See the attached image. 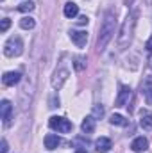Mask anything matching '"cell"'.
Segmentation results:
<instances>
[{
  "label": "cell",
  "mask_w": 152,
  "mask_h": 153,
  "mask_svg": "<svg viewBox=\"0 0 152 153\" xmlns=\"http://www.w3.org/2000/svg\"><path fill=\"white\" fill-rule=\"evenodd\" d=\"M114 30H116V18H114V13H106L102 23H100V30H99V38H97V52H104L106 46L111 43V39L114 36Z\"/></svg>",
  "instance_id": "6da1fadb"
},
{
  "label": "cell",
  "mask_w": 152,
  "mask_h": 153,
  "mask_svg": "<svg viewBox=\"0 0 152 153\" xmlns=\"http://www.w3.org/2000/svg\"><path fill=\"white\" fill-rule=\"evenodd\" d=\"M136 18H138V13L132 11L127 20L123 22L122 29H120V34H118V39H116V45H118V50H125L132 39V32H134V25H136Z\"/></svg>",
  "instance_id": "7a4b0ae2"
},
{
  "label": "cell",
  "mask_w": 152,
  "mask_h": 153,
  "mask_svg": "<svg viewBox=\"0 0 152 153\" xmlns=\"http://www.w3.org/2000/svg\"><path fill=\"white\" fill-rule=\"evenodd\" d=\"M23 52V43L20 36H11L4 45V53L5 57H18Z\"/></svg>",
  "instance_id": "3957f363"
},
{
  "label": "cell",
  "mask_w": 152,
  "mask_h": 153,
  "mask_svg": "<svg viewBox=\"0 0 152 153\" xmlns=\"http://www.w3.org/2000/svg\"><path fill=\"white\" fill-rule=\"evenodd\" d=\"M48 125H50L52 130H56V132H59V134H68V132H72V128H74L72 121H68L66 117H61V116H52V117L48 119Z\"/></svg>",
  "instance_id": "277c9868"
},
{
  "label": "cell",
  "mask_w": 152,
  "mask_h": 153,
  "mask_svg": "<svg viewBox=\"0 0 152 153\" xmlns=\"http://www.w3.org/2000/svg\"><path fill=\"white\" fill-rule=\"evenodd\" d=\"M129 100H131V87L129 85H120V91H118L114 107H125L129 103Z\"/></svg>",
  "instance_id": "5b68a950"
},
{
  "label": "cell",
  "mask_w": 152,
  "mask_h": 153,
  "mask_svg": "<svg viewBox=\"0 0 152 153\" xmlns=\"http://www.w3.org/2000/svg\"><path fill=\"white\" fill-rule=\"evenodd\" d=\"M68 75H70L68 70H65V68L57 70V71L54 73V78H52V87H54V89H61L63 84L68 80Z\"/></svg>",
  "instance_id": "8992f818"
},
{
  "label": "cell",
  "mask_w": 152,
  "mask_h": 153,
  "mask_svg": "<svg viewBox=\"0 0 152 153\" xmlns=\"http://www.w3.org/2000/svg\"><path fill=\"white\" fill-rule=\"evenodd\" d=\"M0 114H2V119H4V125L9 126L11 125V114H13V105L9 100H4L2 105H0Z\"/></svg>",
  "instance_id": "52a82bcc"
},
{
  "label": "cell",
  "mask_w": 152,
  "mask_h": 153,
  "mask_svg": "<svg viewBox=\"0 0 152 153\" xmlns=\"http://www.w3.org/2000/svg\"><path fill=\"white\" fill-rule=\"evenodd\" d=\"M70 38L79 48H82L88 43V32H84V30H70Z\"/></svg>",
  "instance_id": "ba28073f"
},
{
  "label": "cell",
  "mask_w": 152,
  "mask_h": 153,
  "mask_svg": "<svg viewBox=\"0 0 152 153\" xmlns=\"http://www.w3.org/2000/svg\"><path fill=\"white\" fill-rule=\"evenodd\" d=\"M20 78H22L20 71H7L2 76V82H4V85H14V84L20 82Z\"/></svg>",
  "instance_id": "9c48e42d"
},
{
  "label": "cell",
  "mask_w": 152,
  "mask_h": 153,
  "mask_svg": "<svg viewBox=\"0 0 152 153\" xmlns=\"http://www.w3.org/2000/svg\"><path fill=\"white\" fill-rule=\"evenodd\" d=\"M111 148H113V144H111V141L108 137H100V139L95 141V150L99 153H108Z\"/></svg>",
  "instance_id": "30bf717a"
},
{
  "label": "cell",
  "mask_w": 152,
  "mask_h": 153,
  "mask_svg": "<svg viewBox=\"0 0 152 153\" xmlns=\"http://www.w3.org/2000/svg\"><path fill=\"white\" fill-rule=\"evenodd\" d=\"M147 146H149V143H147V139L145 137H136L132 143H131V150L134 153H141L147 150Z\"/></svg>",
  "instance_id": "8fae6325"
},
{
  "label": "cell",
  "mask_w": 152,
  "mask_h": 153,
  "mask_svg": "<svg viewBox=\"0 0 152 153\" xmlns=\"http://www.w3.org/2000/svg\"><path fill=\"white\" fill-rule=\"evenodd\" d=\"M59 144H61V139L56 134H47L45 135V148L47 150H56Z\"/></svg>",
  "instance_id": "7c38bea8"
},
{
  "label": "cell",
  "mask_w": 152,
  "mask_h": 153,
  "mask_svg": "<svg viewBox=\"0 0 152 153\" xmlns=\"http://www.w3.org/2000/svg\"><path fill=\"white\" fill-rule=\"evenodd\" d=\"M140 125H141L143 130H152V114L149 112V111H141Z\"/></svg>",
  "instance_id": "4fadbf2b"
},
{
  "label": "cell",
  "mask_w": 152,
  "mask_h": 153,
  "mask_svg": "<svg viewBox=\"0 0 152 153\" xmlns=\"http://www.w3.org/2000/svg\"><path fill=\"white\" fill-rule=\"evenodd\" d=\"M81 128H82L84 134H91V132L95 130V116H88V117H84Z\"/></svg>",
  "instance_id": "5bb4252c"
},
{
  "label": "cell",
  "mask_w": 152,
  "mask_h": 153,
  "mask_svg": "<svg viewBox=\"0 0 152 153\" xmlns=\"http://www.w3.org/2000/svg\"><path fill=\"white\" fill-rule=\"evenodd\" d=\"M65 16L66 18H75L77 14H79V5H77L75 2H66V5H65Z\"/></svg>",
  "instance_id": "9a60e30c"
},
{
  "label": "cell",
  "mask_w": 152,
  "mask_h": 153,
  "mask_svg": "<svg viewBox=\"0 0 152 153\" xmlns=\"http://www.w3.org/2000/svg\"><path fill=\"white\" fill-rule=\"evenodd\" d=\"M34 25H36V22H34V18H31V16H23V18L20 20V27L25 29V30L34 29Z\"/></svg>",
  "instance_id": "2e32d148"
},
{
  "label": "cell",
  "mask_w": 152,
  "mask_h": 153,
  "mask_svg": "<svg viewBox=\"0 0 152 153\" xmlns=\"http://www.w3.org/2000/svg\"><path fill=\"white\" fill-rule=\"evenodd\" d=\"M109 123L111 125H116V126H127V119L120 114H113L111 119H109Z\"/></svg>",
  "instance_id": "e0dca14e"
},
{
  "label": "cell",
  "mask_w": 152,
  "mask_h": 153,
  "mask_svg": "<svg viewBox=\"0 0 152 153\" xmlns=\"http://www.w3.org/2000/svg\"><path fill=\"white\" fill-rule=\"evenodd\" d=\"M143 94H145L147 103H149V105H152V84H150V82H147V84L143 85Z\"/></svg>",
  "instance_id": "ac0fdd59"
},
{
  "label": "cell",
  "mask_w": 152,
  "mask_h": 153,
  "mask_svg": "<svg viewBox=\"0 0 152 153\" xmlns=\"http://www.w3.org/2000/svg\"><path fill=\"white\" fill-rule=\"evenodd\" d=\"M32 9H34V2H22L18 5V11L20 13H31Z\"/></svg>",
  "instance_id": "d6986e66"
},
{
  "label": "cell",
  "mask_w": 152,
  "mask_h": 153,
  "mask_svg": "<svg viewBox=\"0 0 152 153\" xmlns=\"http://www.w3.org/2000/svg\"><path fill=\"white\" fill-rule=\"evenodd\" d=\"M9 25H11V20H9V18H4V20H2V27H0V30L5 32V30L9 29Z\"/></svg>",
  "instance_id": "ffe728a7"
},
{
  "label": "cell",
  "mask_w": 152,
  "mask_h": 153,
  "mask_svg": "<svg viewBox=\"0 0 152 153\" xmlns=\"http://www.w3.org/2000/svg\"><path fill=\"white\" fill-rule=\"evenodd\" d=\"M82 62H84V59H82V57H77L75 59V70H82V68H84Z\"/></svg>",
  "instance_id": "44dd1931"
},
{
  "label": "cell",
  "mask_w": 152,
  "mask_h": 153,
  "mask_svg": "<svg viewBox=\"0 0 152 153\" xmlns=\"http://www.w3.org/2000/svg\"><path fill=\"white\" fill-rule=\"evenodd\" d=\"M93 116H97V117H102V116H104V109L97 105V107H95V111H93Z\"/></svg>",
  "instance_id": "7402d4cb"
},
{
  "label": "cell",
  "mask_w": 152,
  "mask_h": 153,
  "mask_svg": "<svg viewBox=\"0 0 152 153\" xmlns=\"http://www.w3.org/2000/svg\"><path fill=\"white\" fill-rule=\"evenodd\" d=\"M77 23H79V25H86V23H88V16H79V18H77Z\"/></svg>",
  "instance_id": "603a6c76"
},
{
  "label": "cell",
  "mask_w": 152,
  "mask_h": 153,
  "mask_svg": "<svg viewBox=\"0 0 152 153\" xmlns=\"http://www.w3.org/2000/svg\"><path fill=\"white\" fill-rule=\"evenodd\" d=\"M50 107H59V98H56V96H54V98L50 100Z\"/></svg>",
  "instance_id": "cb8c5ba5"
},
{
  "label": "cell",
  "mask_w": 152,
  "mask_h": 153,
  "mask_svg": "<svg viewBox=\"0 0 152 153\" xmlns=\"http://www.w3.org/2000/svg\"><path fill=\"white\" fill-rule=\"evenodd\" d=\"M7 150H9L7 141H5V139H2V153H7Z\"/></svg>",
  "instance_id": "d4e9b609"
},
{
  "label": "cell",
  "mask_w": 152,
  "mask_h": 153,
  "mask_svg": "<svg viewBox=\"0 0 152 153\" xmlns=\"http://www.w3.org/2000/svg\"><path fill=\"white\" fill-rule=\"evenodd\" d=\"M147 52H149V53H152V38L147 41Z\"/></svg>",
  "instance_id": "484cf974"
},
{
  "label": "cell",
  "mask_w": 152,
  "mask_h": 153,
  "mask_svg": "<svg viewBox=\"0 0 152 153\" xmlns=\"http://www.w3.org/2000/svg\"><path fill=\"white\" fill-rule=\"evenodd\" d=\"M75 153H88V152H86V150H82V148H77Z\"/></svg>",
  "instance_id": "4316f807"
},
{
  "label": "cell",
  "mask_w": 152,
  "mask_h": 153,
  "mask_svg": "<svg viewBox=\"0 0 152 153\" xmlns=\"http://www.w3.org/2000/svg\"><path fill=\"white\" fill-rule=\"evenodd\" d=\"M2 2H4V0H2Z\"/></svg>",
  "instance_id": "83f0119b"
}]
</instances>
